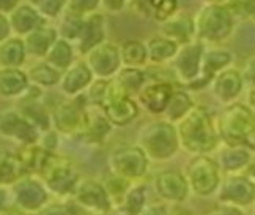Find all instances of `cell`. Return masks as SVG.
<instances>
[{
  "mask_svg": "<svg viewBox=\"0 0 255 215\" xmlns=\"http://www.w3.org/2000/svg\"><path fill=\"white\" fill-rule=\"evenodd\" d=\"M210 215H243V212L237 206H230V204H222V206L216 208Z\"/></svg>",
  "mask_w": 255,
  "mask_h": 215,
  "instance_id": "obj_40",
  "label": "cell"
},
{
  "mask_svg": "<svg viewBox=\"0 0 255 215\" xmlns=\"http://www.w3.org/2000/svg\"><path fill=\"white\" fill-rule=\"evenodd\" d=\"M117 82L120 83V86L123 88L126 94L135 93L140 90V86L143 83V74L139 70H135V68H126V70L120 72Z\"/></svg>",
  "mask_w": 255,
  "mask_h": 215,
  "instance_id": "obj_29",
  "label": "cell"
},
{
  "mask_svg": "<svg viewBox=\"0 0 255 215\" xmlns=\"http://www.w3.org/2000/svg\"><path fill=\"white\" fill-rule=\"evenodd\" d=\"M27 173L25 165L17 155H3L2 159V184H14Z\"/></svg>",
  "mask_w": 255,
  "mask_h": 215,
  "instance_id": "obj_24",
  "label": "cell"
},
{
  "mask_svg": "<svg viewBox=\"0 0 255 215\" xmlns=\"http://www.w3.org/2000/svg\"><path fill=\"white\" fill-rule=\"evenodd\" d=\"M246 75H248V79H249L252 83H255V58L249 63L248 70H246Z\"/></svg>",
  "mask_w": 255,
  "mask_h": 215,
  "instance_id": "obj_43",
  "label": "cell"
},
{
  "mask_svg": "<svg viewBox=\"0 0 255 215\" xmlns=\"http://www.w3.org/2000/svg\"><path fill=\"white\" fill-rule=\"evenodd\" d=\"M154 187L159 197L172 203H180L189 195V184L186 176L180 171H162L156 176Z\"/></svg>",
  "mask_w": 255,
  "mask_h": 215,
  "instance_id": "obj_11",
  "label": "cell"
},
{
  "mask_svg": "<svg viewBox=\"0 0 255 215\" xmlns=\"http://www.w3.org/2000/svg\"><path fill=\"white\" fill-rule=\"evenodd\" d=\"M28 75H30L32 80L41 83V85H54L58 82V79H60V72H58L57 70H54V68L47 63L36 65L35 68L30 70Z\"/></svg>",
  "mask_w": 255,
  "mask_h": 215,
  "instance_id": "obj_31",
  "label": "cell"
},
{
  "mask_svg": "<svg viewBox=\"0 0 255 215\" xmlns=\"http://www.w3.org/2000/svg\"><path fill=\"white\" fill-rule=\"evenodd\" d=\"M73 55H71V47L66 41H55L51 51L47 52L46 63L51 65L54 70H66L71 65Z\"/></svg>",
  "mask_w": 255,
  "mask_h": 215,
  "instance_id": "obj_23",
  "label": "cell"
},
{
  "mask_svg": "<svg viewBox=\"0 0 255 215\" xmlns=\"http://www.w3.org/2000/svg\"><path fill=\"white\" fill-rule=\"evenodd\" d=\"M98 5V0H71V8L76 13H87Z\"/></svg>",
  "mask_w": 255,
  "mask_h": 215,
  "instance_id": "obj_39",
  "label": "cell"
},
{
  "mask_svg": "<svg viewBox=\"0 0 255 215\" xmlns=\"http://www.w3.org/2000/svg\"><path fill=\"white\" fill-rule=\"evenodd\" d=\"M249 105H251V109L255 112V90H252L249 94Z\"/></svg>",
  "mask_w": 255,
  "mask_h": 215,
  "instance_id": "obj_47",
  "label": "cell"
},
{
  "mask_svg": "<svg viewBox=\"0 0 255 215\" xmlns=\"http://www.w3.org/2000/svg\"><path fill=\"white\" fill-rule=\"evenodd\" d=\"M148 57L153 62H165L176 54V43L173 40L154 38L148 44Z\"/></svg>",
  "mask_w": 255,
  "mask_h": 215,
  "instance_id": "obj_25",
  "label": "cell"
},
{
  "mask_svg": "<svg viewBox=\"0 0 255 215\" xmlns=\"http://www.w3.org/2000/svg\"><path fill=\"white\" fill-rule=\"evenodd\" d=\"M150 5L156 9V17L164 21L175 11L176 0H150Z\"/></svg>",
  "mask_w": 255,
  "mask_h": 215,
  "instance_id": "obj_34",
  "label": "cell"
},
{
  "mask_svg": "<svg viewBox=\"0 0 255 215\" xmlns=\"http://www.w3.org/2000/svg\"><path fill=\"white\" fill-rule=\"evenodd\" d=\"M30 215H73L71 208L66 204H49L46 208H41Z\"/></svg>",
  "mask_w": 255,
  "mask_h": 215,
  "instance_id": "obj_36",
  "label": "cell"
},
{
  "mask_svg": "<svg viewBox=\"0 0 255 215\" xmlns=\"http://www.w3.org/2000/svg\"><path fill=\"white\" fill-rule=\"evenodd\" d=\"M2 215H21V212L14 211L13 208H3L2 209Z\"/></svg>",
  "mask_w": 255,
  "mask_h": 215,
  "instance_id": "obj_46",
  "label": "cell"
},
{
  "mask_svg": "<svg viewBox=\"0 0 255 215\" xmlns=\"http://www.w3.org/2000/svg\"><path fill=\"white\" fill-rule=\"evenodd\" d=\"M81 51L88 52L90 49L98 47L100 41L103 40V24H101V17H92L88 19L84 25V30L81 33Z\"/></svg>",
  "mask_w": 255,
  "mask_h": 215,
  "instance_id": "obj_20",
  "label": "cell"
},
{
  "mask_svg": "<svg viewBox=\"0 0 255 215\" xmlns=\"http://www.w3.org/2000/svg\"><path fill=\"white\" fill-rule=\"evenodd\" d=\"M104 2H106V6L109 9H120L123 6L125 0H104Z\"/></svg>",
  "mask_w": 255,
  "mask_h": 215,
  "instance_id": "obj_44",
  "label": "cell"
},
{
  "mask_svg": "<svg viewBox=\"0 0 255 215\" xmlns=\"http://www.w3.org/2000/svg\"><path fill=\"white\" fill-rule=\"evenodd\" d=\"M146 55V49L137 41H129L123 46V62L129 66H137V65H142L145 62Z\"/></svg>",
  "mask_w": 255,
  "mask_h": 215,
  "instance_id": "obj_32",
  "label": "cell"
},
{
  "mask_svg": "<svg viewBox=\"0 0 255 215\" xmlns=\"http://www.w3.org/2000/svg\"><path fill=\"white\" fill-rule=\"evenodd\" d=\"M27 86V77L14 68H5L2 71V93L5 96L19 94Z\"/></svg>",
  "mask_w": 255,
  "mask_h": 215,
  "instance_id": "obj_22",
  "label": "cell"
},
{
  "mask_svg": "<svg viewBox=\"0 0 255 215\" xmlns=\"http://www.w3.org/2000/svg\"><path fill=\"white\" fill-rule=\"evenodd\" d=\"M36 22H38V14L28 6L19 8L13 14V27L21 33H25L28 30H32V28H35Z\"/></svg>",
  "mask_w": 255,
  "mask_h": 215,
  "instance_id": "obj_30",
  "label": "cell"
},
{
  "mask_svg": "<svg viewBox=\"0 0 255 215\" xmlns=\"http://www.w3.org/2000/svg\"><path fill=\"white\" fill-rule=\"evenodd\" d=\"M73 198L79 206L90 212H95L96 215L111 212L114 204L104 184H100L92 179L79 181V184L76 185L73 192Z\"/></svg>",
  "mask_w": 255,
  "mask_h": 215,
  "instance_id": "obj_7",
  "label": "cell"
},
{
  "mask_svg": "<svg viewBox=\"0 0 255 215\" xmlns=\"http://www.w3.org/2000/svg\"><path fill=\"white\" fill-rule=\"evenodd\" d=\"M230 62V54L229 52H210L203 60V79L208 80L216 72Z\"/></svg>",
  "mask_w": 255,
  "mask_h": 215,
  "instance_id": "obj_28",
  "label": "cell"
},
{
  "mask_svg": "<svg viewBox=\"0 0 255 215\" xmlns=\"http://www.w3.org/2000/svg\"><path fill=\"white\" fill-rule=\"evenodd\" d=\"M2 132L5 135L14 137L19 142L28 144L36 143L38 132L35 131V126L28 121L24 115H19L16 112H6L2 116Z\"/></svg>",
  "mask_w": 255,
  "mask_h": 215,
  "instance_id": "obj_13",
  "label": "cell"
},
{
  "mask_svg": "<svg viewBox=\"0 0 255 215\" xmlns=\"http://www.w3.org/2000/svg\"><path fill=\"white\" fill-rule=\"evenodd\" d=\"M139 5H143V3H150V0H137Z\"/></svg>",
  "mask_w": 255,
  "mask_h": 215,
  "instance_id": "obj_49",
  "label": "cell"
},
{
  "mask_svg": "<svg viewBox=\"0 0 255 215\" xmlns=\"http://www.w3.org/2000/svg\"><path fill=\"white\" fill-rule=\"evenodd\" d=\"M13 201L19 209L36 212L41 208H44L47 200V189L35 181L24 176L13 185Z\"/></svg>",
  "mask_w": 255,
  "mask_h": 215,
  "instance_id": "obj_10",
  "label": "cell"
},
{
  "mask_svg": "<svg viewBox=\"0 0 255 215\" xmlns=\"http://www.w3.org/2000/svg\"><path fill=\"white\" fill-rule=\"evenodd\" d=\"M252 155L244 146H227V149L221 152V168L233 173L248 167Z\"/></svg>",
  "mask_w": 255,
  "mask_h": 215,
  "instance_id": "obj_18",
  "label": "cell"
},
{
  "mask_svg": "<svg viewBox=\"0 0 255 215\" xmlns=\"http://www.w3.org/2000/svg\"><path fill=\"white\" fill-rule=\"evenodd\" d=\"M38 174L41 176L46 189L55 195H73L76 185L79 184V176H77L71 160L52 152H47V157Z\"/></svg>",
  "mask_w": 255,
  "mask_h": 215,
  "instance_id": "obj_3",
  "label": "cell"
},
{
  "mask_svg": "<svg viewBox=\"0 0 255 215\" xmlns=\"http://www.w3.org/2000/svg\"><path fill=\"white\" fill-rule=\"evenodd\" d=\"M0 2H2V9H3V11H8V9H11L16 5L17 0H0Z\"/></svg>",
  "mask_w": 255,
  "mask_h": 215,
  "instance_id": "obj_45",
  "label": "cell"
},
{
  "mask_svg": "<svg viewBox=\"0 0 255 215\" xmlns=\"http://www.w3.org/2000/svg\"><path fill=\"white\" fill-rule=\"evenodd\" d=\"M173 88L169 83H153L140 91V99L148 110L159 113L167 109L172 99Z\"/></svg>",
  "mask_w": 255,
  "mask_h": 215,
  "instance_id": "obj_16",
  "label": "cell"
},
{
  "mask_svg": "<svg viewBox=\"0 0 255 215\" xmlns=\"http://www.w3.org/2000/svg\"><path fill=\"white\" fill-rule=\"evenodd\" d=\"M167 113H169V118L172 121L175 120H180L184 118L192 110V101L189 99V96L183 93V91H173L172 94V99L167 105Z\"/></svg>",
  "mask_w": 255,
  "mask_h": 215,
  "instance_id": "obj_26",
  "label": "cell"
},
{
  "mask_svg": "<svg viewBox=\"0 0 255 215\" xmlns=\"http://www.w3.org/2000/svg\"><path fill=\"white\" fill-rule=\"evenodd\" d=\"M244 171H246V176H248V178L255 184V157L251 159V162L248 163V167L244 168Z\"/></svg>",
  "mask_w": 255,
  "mask_h": 215,
  "instance_id": "obj_41",
  "label": "cell"
},
{
  "mask_svg": "<svg viewBox=\"0 0 255 215\" xmlns=\"http://www.w3.org/2000/svg\"><path fill=\"white\" fill-rule=\"evenodd\" d=\"M55 41V32L52 28H38L27 40V49L33 55H44L49 52V47H52Z\"/></svg>",
  "mask_w": 255,
  "mask_h": 215,
  "instance_id": "obj_21",
  "label": "cell"
},
{
  "mask_svg": "<svg viewBox=\"0 0 255 215\" xmlns=\"http://www.w3.org/2000/svg\"><path fill=\"white\" fill-rule=\"evenodd\" d=\"M88 63H90L92 70L98 75L107 77L119 70L120 54L117 51L115 46H111V44L98 46L90 54V57H88Z\"/></svg>",
  "mask_w": 255,
  "mask_h": 215,
  "instance_id": "obj_14",
  "label": "cell"
},
{
  "mask_svg": "<svg viewBox=\"0 0 255 215\" xmlns=\"http://www.w3.org/2000/svg\"><path fill=\"white\" fill-rule=\"evenodd\" d=\"M255 132V113L243 104H233L219 118V137L227 146H244Z\"/></svg>",
  "mask_w": 255,
  "mask_h": 215,
  "instance_id": "obj_2",
  "label": "cell"
},
{
  "mask_svg": "<svg viewBox=\"0 0 255 215\" xmlns=\"http://www.w3.org/2000/svg\"><path fill=\"white\" fill-rule=\"evenodd\" d=\"M140 215H176V212L167 204H151V206H145Z\"/></svg>",
  "mask_w": 255,
  "mask_h": 215,
  "instance_id": "obj_38",
  "label": "cell"
},
{
  "mask_svg": "<svg viewBox=\"0 0 255 215\" xmlns=\"http://www.w3.org/2000/svg\"><path fill=\"white\" fill-rule=\"evenodd\" d=\"M38 6L41 8V11L49 14V16H55L63 5V0H36Z\"/></svg>",
  "mask_w": 255,
  "mask_h": 215,
  "instance_id": "obj_37",
  "label": "cell"
},
{
  "mask_svg": "<svg viewBox=\"0 0 255 215\" xmlns=\"http://www.w3.org/2000/svg\"><path fill=\"white\" fill-rule=\"evenodd\" d=\"M90 79H92L90 70H88L84 63H77L65 75V80L62 83L63 91L70 93V94L81 91L84 86H87L88 83H90Z\"/></svg>",
  "mask_w": 255,
  "mask_h": 215,
  "instance_id": "obj_19",
  "label": "cell"
},
{
  "mask_svg": "<svg viewBox=\"0 0 255 215\" xmlns=\"http://www.w3.org/2000/svg\"><path fill=\"white\" fill-rule=\"evenodd\" d=\"M167 35L173 38V41H180V43H188L189 36L192 33V22L189 19H180V21H175L173 24L167 25L165 28Z\"/></svg>",
  "mask_w": 255,
  "mask_h": 215,
  "instance_id": "obj_33",
  "label": "cell"
},
{
  "mask_svg": "<svg viewBox=\"0 0 255 215\" xmlns=\"http://www.w3.org/2000/svg\"><path fill=\"white\" fill-rule=\"evenodd\" d=\"M244 9H246V13L252 19H255V0H246L244 2Z\"/></svg>",
  "mask_w": 255,
  "mask_h": 215,
  "instance_id": "obj_42",
  "label": "cell"
},
{
  "mask_svg": "<svg viewBox=\"0 0 255 215\" xmlns=\"http://www.w3.org/2000/svg\"><path fill=\"white\" fill-rule=\"evenodd\" d=\"M2 25H3V30H2V40H5L6 36V19L2 16Z\"/></svg>",
  "mask_w": 255,
  "mask_h": 215,
  "instance_id": "obj_48",
  "label": "cell"
},
{
  "mask_svg": "<svg viewBox=\"0 0 255 215\" xmlns=\"http://www.w3.org/2000/svg\"><path fill=\"white\" fill-rule=\"evenodd\" d=\"M84 25L85 22L81 21L79 16H73V17H68L66 22L63 25V35L66 38H76V36H81L82 30H84Z\"/></svg>",
  "mask_w": 255,
  "mask_h": 215,
  "instance_id": "obj_35",
  "label": "cell"
},
{
  "mask_svg": "<svg viewBox=\"0 0 255 215\" xmlns=\"http://www.w3.org/2000/svg\"><path fill=\"white\" fill-rule=\"evenodd\" d=\"M243 79L237 71H224L214 80V93L218 94L222 101H232L241 91Z\"/></svg>",
  "mask_w": 255,
  "mask_h": 215,
  "instance_id": "obj_17",
  "label": "cell"
},
{
  "mask_svg": "<svg viewBox=\"0 0 255 215\" xmlns=\"http://www.w3.org/2000/svg\"><path fill=\"white\" fill-rule=\"evenodd\" d=\"M200 60H202V46L189 44L176 57L175 70L181 79L194 80L200 71Z\"/></svg>",
  "mask_w": 255,
  "mask_h": 215,
  "instance_id": "obj_15",
  "label": "cell"
},
{
  "mask_svg": "<svg viewBox=\"0 0 255 215\" xmlns=\"http://www.w3.org/2000/svg\"><path fill=\"white\" fill-rule=\"evenodd\" d=\"M24 62V44L19 40H9L2 46V65L6 68L19 66Z\"/></svg>",
  "mask_w": 255,
  "mask_h": 215,
  "instance_id": "obj_27",
  "label": "cell"
},
{
  "mask_svg": "<svg viewBox=\"0 0 255 215\" xmlns=\"http://www.w3.org/2000/svg\"><path fill=\"white\" fill-rule=\"evenodd\" d=\"M109 168L114 174L128 181L143 178L148 168V155L140 146H126L112 152L109 157Z\"/></svg>",
  "mask_w": 255,
  "mask_h": 215,
  "instance_id": "obj_6",
  "label": "cell"
},
{
  "mask_svg": "<svg viewBox=\"0 0 255 215\" xmlns=\"http://www.w3.org/2000/svg\"><path fill=\"white\" fill-rule=\"evenodd\" d=\"M184 176L188 179L189 189L199 197H208L221 185L218 163L205 154H197L188 163Z\"/></svg>",
  "mask_w": 255,
  "mask_h": 215,
  "instance_id": "obj_5",
  "label": "cell"
},
{
  "mask_svg": "<svg viewBox=\"0 0 255 215\" xmlns=\"http://www.w3.org/2000/svg\"><path fill=\"white\" fill-rule=\"evenodd\" d=\"M55 124L58 131L73 134V132H84L87 124V113L81 105L76 102H63L57 107L55 110Z\"/></svg>",
  "mask_w": 255,
  "mask_h": 215,
  "instance_id": "obj_12",
  "label": "cell"
},
{
  "mask_svg": "<svg viewBox=\"0 0 255 215\" xmlns=\"http://www.w3.org/2000/svg\"><path fill=\"white\" fill-rule=\"evenodd\" d=\"M178 139L184 149L195 154H207L218 144V132L203 107H195L181 120Z\"/></svg>",
  "mask_w": 255,
  "mask_h": 215,
  "instance_id": "obj_1",
  "label": "cell"
},
{
  "mask_svg": "<svg viewBox=\"0 0 255 215\" xmlns=\"http://www.w3.org/2000/svg\"><path fill=\"white\" fill-rule=\"evenodd\" d=\"M232 30V17L227 9L221 6H210L200 14L199 33L205 40L221 41L229 36Z\"/></svg>",
  "mask_w": 255,
  "mask_h": 215,
  "instance_id": "obj_9",
  "label": "cell"
},
{
  "mask_svg": "<svg viewBox=\"0 0 255 215\" xmlns=\"http://www.w3.org/2000/svg\"><path fill=\"white\" fill-rule=\"evenodd\" d=\"M140 148L153 160H165L172 157L178 148V132L169 123H153L140 134Z\"/></svg>",
  "mask_w": 255,
  "mask_h": 215,
  "instance_id": "obj_4",
  "label": "cell"
},
{
  "mask_svg": "<svg viewBox=\"0 0 255 215\" xmlns=\"http://www.w3.org/2000/svg\"><path fill=\"white\" fill-rule=\"evenodd\" d=\"M219 200L230 206H248L255 200V184L248 176H229L219 185Z\"/></svg>",
  "mask_w": 255,
  "mask_h": 215,
  "instance_id": "obj_8",
  "label": "cell"
}]
</instances>
